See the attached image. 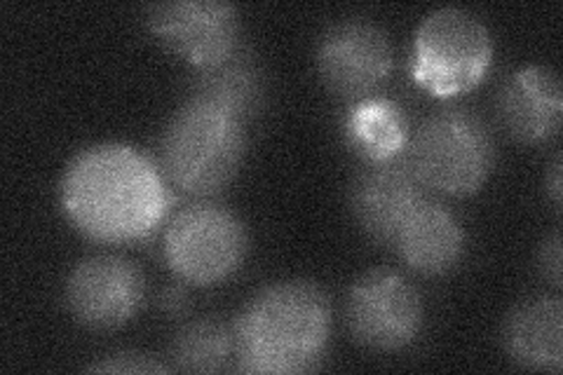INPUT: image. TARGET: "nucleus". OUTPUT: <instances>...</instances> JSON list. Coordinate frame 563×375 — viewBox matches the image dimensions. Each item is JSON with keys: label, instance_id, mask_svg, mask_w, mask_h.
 Instances as JSON below:
<instances>
[{"label": "nucleus", "instance_id": "f257e3e1", "mask_svg": "<svg viewBox=\"0 0 563 375\" xmlns=\"http://www.w3.org/2000/svg\"><path fill=\"white\" fill-rule=\"evenodd\" d=\"M62 207L80 232L97 242H134L165 219L169 195L153 159L122 144L76 155L62 178Z\"/></svg>", "mask_w": 563, "mask_h": 375}, {"label": "nucleus", "instance_id": "f03ea898", "mask_svg": "<svg viewBox=\"0 0 563 375\" xmlns=\"http://www.w3.org/2000/svg\"><path fill=\"white\" fill-rule=\"evenodd\" d=\"M235 366L254 375L312 371L331 335V300L312 282H277L246 302L233 324Z\"/></svg>", "mask_w": 563, "mask_h": 375}, {"label": "nucleus", "instance_id": "7ed1b4c3", "mask_svg": "<svg viewBox=\"0 0 563 375\" xmlns=\"http://www.w3.org/2000/svg\"><path fill=\"white\" fill-rule=\"evenodd\" d=\"M246 148L244 120L190 97L169 120L161 144L167 181L190 198H211L233 181Z\"/></svg>", "mask_w": 563, "mask_h": 375}, {"label": "nucleus", "instance_id": "20e7f679", "mask_svg": "<svg viewBox=\"0 0 563 375\" xmlns=\"http://www.w3.org/2000/svg\"><path fill=\"white\" fill-rule=\"evenodd\" d=\"M407 157L422 188L465 198L477 192L496 163L490 130L467 109H444L420 122Z\"/></svg>", "mask_w": 563, "mask_h": 375}, {"label": "nucleus", "instance_id": "39448f33", "mask_svg": "<svg viewBox=\"0 0 563 375\" xmlns=\"http://www.w3.org/2000/svg\"><path fill=\"white\" fill-rule=\"evenodd\" d=\"M493 38L467 10L442 8L422 20L413 43V80L434 97L470 92L488 74Z\"/></svg>", "mask_w": 563, "mask_h": 375}, {"label": "nucleus", "instance_id": "423d86ee", "mask_svg": "<svg viewBox=\"0 0 563 375\" xmlns=\"http://www.w3.org/2000/svg\"><path fill=\"white\" fill-rule=\"evenodd\" d=\"M250 238L231 209L196 202L174 213L165 230V261L190 287H217L231 279L246 258Z\"/></svg>", "mask_w": 563, "mask_h": 375}, {"label": "nucleus", "instance_id": "0eeeda50", "mask_svg": "<svg viewBox=\"0 0 563 375\" xmlns=\"http://www.w3.org/2000/svg\"><path fill=\"white\" fill-rule=\"evenodd\" d=\"M345 324L362 348L399 352L413 345L422 329L420 294L393 267H376L352 284L345 302Z\"/></svg>", "mask_w": 563, "mask_h": 375}, {"label": "nucleus", "instance_id": "6e6552de", "mask_svg": "<svg viewBox=\"0 0 563 375\" xmlns=\"http://www.w3.org/2000/svg\"><path fill=\"white\" fill-rule=\"evenodd\" d=\"M393 62L390 38L362 16L329 26L317 45V68L329 92L357 103L376 97L393 74Z\"/></svg>", "mask_w": 563, "mask_h": 375}, {"label": "nucleus", "instance_id": "1a4fd4ad", "mask_svg": "<svg viewBox=\"0 0 563 375\" xmlns=\"http://www.w3.org/2000/svg\"><path fill=\"white\" fill-rule=\"evenodd\" d=\"M148 29L176 57L198 70L221 64L242 47L238 8L221 0H172L146 10Z\"/></svg>", "mask_w": 563, "mask_h": 375}, {"label": "nucleus", "instance_id": "9d476101", "mask_svg": "<svg viewBox=\"0 0 563 375\" xmlns=\"http://www.w3.org/2000/svg\"><path fill=\"white\" fill-rule=\"evenodd\" d=\"M146 282L139 267L113 254L80 261L66 282V306L78 324L92 331L125 327L144 302Z\"/></svg>", "mask_w": 563, "mask_h": 375}, {"label": "nucleus", "instance_id": "9b49d317", "mask_svg": "<svg viewBox=\"0 0 563 375\" xmlns=\"http://www.w3.org/2000/svg\"><path fill=\"white\" fill-rule=\"evenodd\" d=\"M422 200H426V188L418 181L407 151L385 163H368L350 190L355 221L368 238L383 246H395L404 221Z\"/></svg>", "mask_w": 563, "mask_h": 375}, {"label": "nucleus", "instance_id": "f8f14e48", "mask_svg": "<svg viewBox=\"0 0 563 375\" xmlns=\"http://www.w3.org/2000/svg\"><path fill=\"white\" fill-rule=\"evenodd\" d=\"M496 111L503 130L519 144L538 146L556 136L563 120V89L556 70L519 68L498 92Z\"/></svg>", "mask_w": 563, "mask_h": 375}, {"label": "nucleus", "instance_id": "ddd939ff", "mask_svg": "<svg viewBox=\"0 0 563 375\" xmlns=\"http://www.w3.org/2000/svg\"><path fill=\"white\" fill-rule=\"evenodd\" d=\"M509 360L528 371L561 373L563 368V302L540 294L509 312L503 331Z\"/></svg>", "mask_w": 563, "mask_h": 375}, {"label": "nucleus", "instance_id": "4468645a", "mask_svg": "<svg viewBox=\"0 0 563 375\" xmlns=\"http://www.w3.org/2000/svg\"><path fill=\"white\" fill-rule=\"evenodd\" d=\"M395 249L416 273L430 277L446 275L463 256L465 232L444 205L426 198L404 221Z\"/></svg>", "mask_w": 563, "mask_h": 375}, {"label": "nucleus", "instance_id": "2eb2a0df", "mask_svg": "<svg viewBox=\"0 0 563 375\" xmlns=\"http://www.w3.org/2000/svg\"><path fill=\"white\" fill-rule=\"evenodd\" d=\"M190 97L221 106L246 122L261 111L266 99V80L256 57L246 47H240L221 64L198 70Z\"/></svg>", "mask_w": 563, "mask_h": 375}, {"label": "nucleus", "instance_id": "dca6fc26", "mask_svg": "<svg viewBox=\"0 0 563 375\" xmlns=\"http://www.w3.org/2000/svg\"><path fill=\"white\" fill-rule=\"evenodd\" d=\"M345 132L350 146L366 163H385L401 155L409 146V122L390 99H366L350 111Z\"/></svg>", "mask_w": 563, "mask_h": 375}, {"label": "nucleus", "instance_id": "f3484780", "mask_svg": "<svg viewBox=\"0 0 563 375\" xmlns=\"http://www.w3.org/2000/svg\"><path fill=\"white\" fill-rule=\"evenodd\" d=\"M172 371L221 373L235 360V333L217 317H202L174 335Z\"/></svg>", "mask_w": 563, "mask_h": 375}, {"label": "nucleus", "instance_id": "a211bd4d", "mask_svg": "<svg viewBox=\"0 0 563 375\" xmlns=\"http://www.w3.org/2000/svg\"><path fill=\"white\" fill-rule=\"evenodd\" d=\"M90 373H169L172 366L141 352H118L87 366Z\"/></svg>", "mask_w": 563, "mask_h": 375}, {"label": "nucleus", "instance_id": "6ab92c4d", "mask_svg": "<svg viewBox=\"0 0 563 375\" xmlns=\"http://www.w3.org/2000/svg\"><path fill=\"white\" fill-rule=\"evenodd\" d=\"M538 271L544 282H550L554 289H561V232L554 230L550 238H544L538 252Z\"/></svg>", "mask_w": 563, "mask_h": 375}, {"label": "nucleus", "instance_id": "aec40b11", "mask_svg": "<svg viewBox=\"0 0 563 375\" xmlns=\"http://www.w3.org/2000/svg\"><path fill=\"white\" fill-rule=\"evenodd\" d=\"M157 306H161V310L169 317H179L188 310V296H186V289L184 287H167L161 296H157Z\"/></svg>", "mask_w": 563, "mask_h": 375}, {"label": "nucleus", "instance_id": "412c9836", "mask_svg": "<svg viewBox=\"0 0 563 375\" xmlns=\"http://www.w3.org/2000/svg\"><path fill=\"white\" fill-rule=\"evenodd\" d=\"M544 186H548V192H550V200H552L554 209H561L563 188H561V155H559V153H556L554 159H552L548 178H544Z\"/></svg>", "mask_w": 563, "mask_h": 375}]
</instances>
